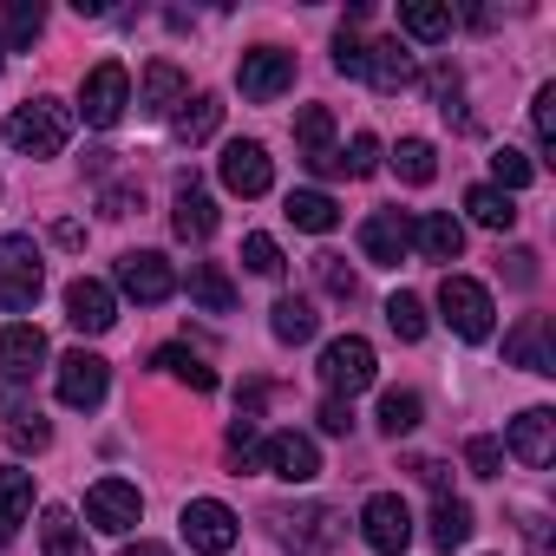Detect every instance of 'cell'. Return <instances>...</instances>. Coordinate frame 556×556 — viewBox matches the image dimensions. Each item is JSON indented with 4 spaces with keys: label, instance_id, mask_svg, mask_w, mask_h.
Instances as JSON below:
<instances>
[{
    "label": "cell",
    "instance_id": "30bf717a",
    "mask_svg": "<svg viewBox=\"0 0 556 556\" xmlns=\"http://www.w3.org/2000/svg\"><path fill=\"white\" fill-rule=\"evenodd\" d=\"M138 517H144V497H138V484H125V478H99V484L86 491V523H92V530H105V536H125Z\"/></svg>",
    "mask_w": 556,
    "mask_h": 556
},
{
    "label": "cell",
    "instance_id": "4dcf8cb0",
    "mask_svg": "<svg viewBox=\"0 0 556 556\" xmlns=\"http://www.w3.org/2000/svg\"><path fill=\"white\" fill-rule=\"evenodd\" d=\"M400 34H413V40H445L452 34V8H439V0H400Z\"/></svg>",
    "mask_w": 556,
    "mask_h": 556
},
{
    "label": "cell",
    "instance_id": "5b68a950",
    "mask_svg": "<svg viewBox=\"0 0 556 556\" xmlns=\"http://www.w3.org/2000/svg\"><path fill=\"white\" fill-rule=\"evenodd\" d=\"M374 348L361 341V334H341V341H328L321 348V380H328V393L334 400H354V393H367L374 387Z\"/></svg>",
    "mask_w": 556,
    "mask_h": 556
},
{
    "label": "cell",
    "instance_id": "7402d4cb",
    "mask_svg": "<svg viewBox=\"0 0 556 556\" xmlns=\"http://www.w3.org/2000/svg\"><path fill=\"white\" fill-rule=\"evenodd\" d=\"M406 236H413V249H419L426 262H458V249H465V229H458V216H445V210L413 216Z\"/></svg>",
    "mask_w": 556,
    "mask_h": 556
},
{
    "label": "cell",
    "instance_id": "e0dca14e",
    "mask_svg": "<svg viewBox=\"0 0 556 556\" xmlns=\"http://www.w3.org/2000/svg\"><path fill=\"white\" fill-rule=\"evenodd\" d=\"M66 321H73L79 334H105V328L118 321V295H112L105 282H92V275H79V282L66 289Z\"/></svg>",
    "mask_w": 556,
    "mask_h": 556
},
{
    "label": "cell",
    "instance_id": "d590c367",
    "mask_svg": "<svg viewBox=\"0 0 556 556\" xmlns=\"http://www.w3.org/2000/svg\"><path fill=\"white\" fill-rule=\"evenodd\" d=\"M432 543H439V549L471 543V504H465V497H439V504H432Z\"/></svg>",
    "mask_w": 556,
    "mask_h": 556
},
{
    "label": "cell",
    "instance_id": "f35d334b",
    "mask_svg": "<svg viewBox=\"0 0 556 556\" xmlns=\"http://www.w3.org/2000/svg\"><path fill=\"white\" fill-rule=\"evenodd\" d=\"M387 328H393L400 341H426V302H419V295H393V302H387Z\"/></svg>",
    "mask_w": 556,
    "mask_h": 556
},
{
    "label": "cell",
    "instance_id": "4316f807",
    "mask_svg": "<svg viewBox=\"0 0 556 556\" xmlns=\"http://www.w3.org/2000/svg\"><path fill=\"white\" fill-rule=\"evenodd\" d=\"M295 229H308V236H328L334 223H341V203L328 197V190H289V210H282Z\"/></svg>",
    "mask_w": 556,
    "mask_h": 556
},
{
    "label": "cell",
    "instance_id": "ba28073f",
    "mask_svg": "<svg viewBox=\"0 0 556 556\" xmlns=\"http://www.w3.org/2000/svg\"><path fill=\"white\" fill-rule=\"evenodd\" d=\"M118 289H125L131 302L157 308V302L177 295V268H170L157 249H131V255H118Z\"/></svg>",
    "mask_w": 556,
    "mask_h": 556
},
{
    "label": "cell",
    "instance_id": "60d3db41",
    "mask_svg": "<svg viewBox=\"0 0 556 556\" xmlns=\"http://www.w3.org/2000/svg\"><path fill=\"white\" fill-rule=\"evenodd\" d=\"M315 275H321V289L334 295V302H354V268H348V255H315Z\"/></svg>",
    "mask_w": 556,
    "mask_h": 556
},
{
    "label": "cell",
    "instance_id": "ac0fdd59",
    "mask_svg": "<svg viewBox=\"0 0 556 556\" xmlns=\"http://www.w3.org/2000/svg\"><path fill=\"white\" fill-rule=\"evenodd\" d=\"M295 138H302V157H308L315 177H334V170H341V151H334V112H328V105H302Z\"/></svg>",
    "mask_w": 556,
    "mask_h": 556
},
{
    "label": "cell",
    "instance_id": "d4e9b609",
    "mask_svg": "<svg viewBox=\"0 0 556 556\" xmlns=\"http://www.w3.org/2000/svg\"><path fill=\"white\" fill-rule=\"evenodd\" d=\"M27 517H34V471L8 465L0 471V536H14Z\"/></svg>",
    "mask_w": 556,
    "mask_h": 556
},
{
    "label": "cell",
    "instance_id": "1f68e13d",
    "mask_svg": "<svg viewBox=\"0 0 556 556\" xmlns=\"http://www.w3.org/2000/svg\"><path fill=\"white\" fill-rule=\"evenodd\" d=\"M465 210H471L478 229H510L517 223V197H504L497 184H471L465 190Z\"/></svg>",
    "mask_w": 556,
    "mask_h": 556
},
{
    "label": "cell",
    "instance_id": "3957f363",
    "mask_svg": "<svg viewBox=\"0 0 556 556\" xmlns=\"http://www.w3.org/2000/svg\"><path fill=\"white\" fill-rule=\"evenodd\" d=\"M439 315H445V328L458 334V341H491V289L484 282H471V275H445L439 282Z\"/></svg>",
    "mask_w": 556,
    "mask_h": 556
},
{
    "label": "cell",
    "instance_id": "816d5d0a",
    "mask_svg": "<svg viewBox=\"0 0 556 556\" xmlns=\"http://www.w3.org/2000/svg\"><path fill=\"white\" fill-rule=\"evenodd\" d=\"M419 478H426V484H432V491L445 497V465H439V458H426V465H419Z\"/></svg>",
    "mask_w": 556,
    "mask_h": 556
},
{
    "label": "cell",
    "instance_id": "e575fe53",
    "mask_svg": "<svg viewBox=\"0 0 556 556\" xmlns=\"http://www.w3.org/2000/svg\"><path fill=\"white\" fill-rule=\"evenodd\" d=\"M8 439H14L21 452H40V445L53 439V426L40 419V406H27L21 393H8Z\"/></svg>",
    "mask_w": 556,
    "mask_h": 556
},
{
    "label": "cell",
    "instance_id": "cb8c5ba5",
    "mask_svg": "<svg viewBox=\"0 0 556 556\" xmlns=\"http://www.w3.org/2000/svg\"><path fill=\"white\" fill-rule=\"evenodd\" d=\"M282 523H289L282 536H289V549H295V556H328V543L341 536L334 510H321V504H315V510H302V517H282Z\"/></svg>",
    "mask_w": 556,
    "mask_h": 556
},
{
    "label": "cell",
    "instance_id": "f907efd6",
    "mask_svg": "<svg viewBox=\"0 0 556 556\" xmlns=\"http://www.w3.org/2000/svg\"><path fill=\"white\" fill-rule=\"evenodd\" d=\"M523 536H530L536 556H549V523H543V517H523Z\"/></svg>",
    "mask_w": 556,
    "mask_h": 556
},
{
    "label": "cell",
    "instance_id": "db71d44e",
    "mask_svg": "<svg viewBox=\"0 0 556 556\" xmlns=\"http://www.w3.org/2000/svg\"><path fill=\"white\" fill-rule=\"evenodd\" d=\"M118 556H170V549H164V543H125Z\"/></svg>",
    "mask_w": 556,
    "mask_h": 556
},
{
    "label": "cell",
    "instance_id": "b9f144b4",
    "mask_svg": "<svg viewBox=\"0 0 556 556\" xmlns=\"http://www.w3.org/2000/svg\"><path fill=\"white\" fill-rule=\"evenodd\" d=\"M242 262H249L255 275H268V282L289 268V262H282V249H275V236H249V242H242Z\"/></svg>",
    "mask_w": 556,
    "mask_h": 556
},
{
    "label": "cell",
    "instance_id": "bcb514c9",
    "mask_svg": "<svg viewBox=\"0 0 556 556\" xmlns=\"http://www.w3.org/2000/svg\"><path fill=\"white\" fill-rule=\"evenodd\" d=\"M530 118H536V144L549 151V144H556V86H543V92H536V105H530Z\"/></svg>",
    "mask_w": 556,
    "mask_h": 556
},
{
    "label": "cell",
    "instance_id": "836d02e7",
    "mask_svg": "<svg viewBox=\"0 0 556 556\" xmlns=\"http://www.w3.org/2000/svg\"><path fill=\"white\" fill-rule=\"evenodd\" d=\"M419 419H426V400L419 393H380V432L387 439H406V432H419Z\"/></svg>",
    "mask_w": 556,
    "mask_h": 556
},
{
    "label": "cell",
    "instance_id": "f5cc1de1",
    "mask_svg": "<svg viewBox=\"0 0 556 556\" xmlns=\"http://www.w3.org/2000/svg\"><path fill=\"white\" fill-rule=\"evenodd\" d=\"M53 236H60L66 249H79V242H86V229H79V223H53Z\"/></svg>",
    "mask_w": 556,
    "mask_h": 556
},
{
    "label": "cell",
    "instance_id": "52a82bcc",
    "mask_svg": "<svg viewBox=\"0 0 556 556\" xmlns=\"http://www.w3.org/2000/svg\"><path fill=\"white\" fill-rule=\"evenodd\" d=\"M236 510L229 504H216V497H190L184 504V543L197 549V556H229L236 549Z\"/></svg>",
    "mask_w": 556,
    "mask_h": 556
},
{
    "label": "cell",
    "instance_id": "277c9868",
    "mask_svg": "<svg viewBox=\"0 0 556 556\" xmlns=\"http://www.w3.org/2000/svg\"><path fill=\"white\" fill-rule=\"evenodd\" d=\"M125 105H131V73H125L118 60L92 66V73H86V86H79V118H86V125H99V131H112V125L125 118Z\"/></svg>",
    "mask_w": 556,
    "mask_h": 556
},
{
    "label": "cell",
    "instance_id": "d6986e66",
    "mask_svg": "<svg viewBox=\"0 0 556 556\" xmlns=\"http://www.w3.org/2000/svg\"><path fill=\"white\" fill-rule=\"evenodd\" d=\"M361 79H367L374 92H406V86L419 79V66H413V53H406L400 40H374L367 60H361Z\"/></svg>",
    "mask_w": 556,
    "mask_h": 556
},
{
    "label": "cell",
    "instance_id": "9c48e42d",
    "mask_svg": "<svg viewBox=\"0 0 556 556\" xmlns=\"http://www.w3.org/2000/svg\"><path fill=\"white\" fill-rule=\"evenodd\" d=\"M53 387H60V400H66L73 413H92V406L105 400V387H112V367H105L99 354L73 348V354H60V374H53Z\"/></svg>",
    "mask_w": 556,
    "mask_h": 556
},
{
    "label": "cell",
    "instance_id": "f6af8a7d",
    "mask_svg": "<svg viewBox=\"0 0 556 556\" xmlns=\"http://www.w3.org/2000/svg\"><path fill=\"white\" fill-rule=\"evenodd\" d=\"M255 452H262L255 419H249V413H236V419H229V458H236V465H255Z\"/></svg>",
    "mask_w": 556,
    "mask_h": 556
},
{
    "label": "cell",
    "instance_id": "8d00e7d4",
    "mask_svg": "<svg viewBox=\"0 0 556 556\" xmlns=\"http://www.w3.org/2000/svg\"><path fill=\"white\" fill-rule=\"evenodd\" d=\"M393 170H400L406 184H432V177H439V151H432L426 138H400V151H393Z\"/></svg>",
    "mask_w": 556,
    "mask_h": 556
},
{
    "label": "cell",
    "instance_id": "484cf974",
    "mask_svg": "<svg viewBox=\"0 0 556 556\" xmlns=\"http://www.w3.org/2000/svg\"><path fill=\"white\" fill-rule=\"evenodd\" d=\"M268 328H275V341L282 348H302V341H315V328H321V315L302 302V295H282L268 308Z\"/></svg>",
    "mask_w": 556,
    "mask_h": 556
},
{
    "label": "cell",
    "instance_id": "f546056e",
    "mask_svg": "<svg viewBox=\"0 0 556 556\" xmlns=\"http://www.w3.org/2000/svg\"><path fill=\"white\" fill-rule=\"evenodd\" d=\"M40 549H47V556H92V549H86V523H79L73 510H60V504L40 517Z\"/></svg>",
    "mask_w": 556,
    "mask_h": 556
},
{
    "label": "cell",
    "instance_id": "f1b7e54d",
    "mask_svg": "<svg viewBox=\"0 0 556 556\" xmlns=\"http://www.w3.org/2000/svg\"><path fill=\"white\" fill-rule=\"evenodd\" d=\"M216 125H223V105H216L210 92H197V99H184V105L170 112V131H177V144H203Z\"/></svg>",
    "mask_w": 556,
    "mask_h": 556
},
{
    "label": "cell",
    "instance_id": "5bb4252c",
    "mask_svg": "<svg viewBox=\"0 0 556 556\" xmlns=\"http://www.w3.org/2000/svg\"><path fill=\"white\" fill-rule=\"evenodd\" d=\"M216 170H223V190H236V197H268V184H275V164L255 138H236Z\"/></svg>",
    "mask_w": 556,
    "mask_h": 556
},
{
    "label": "cell",
    "instance_id": "7c38bea8",
    "mask_svg": "<svg viewBox=\"0 0 556 556\" xmlns=\"http://www.w3.org/2000/svg\"><path fill=\"white\" fill-rule=\"evenodd\" d=\"M255 465H262L268 478H282V484H308V478L321 471V452H315L308 432H275V439H262Z\"/></svg>",
    "mask_w": 556,
    "mask_h": 556
},
{
    "label": "cell",
    "instance_id": "7dc6e473",
    "mask_svg": "<svg viewBox=\"0 0 556 556\" xmlns=\"http://www.w3.org/2000/svg\"><path fill=\"white\" fill-rule=\"evenodd\" d=\"M361 60H367V40H354V34L341 27V34H334V66H341L348 79H361Z\"/></svg>",
    "mask_w": 556,
    "mask_h": 556
},
{
    "label": "cell",
    "instance_id": "ee69618b",
    "mask_svg": "<svg viewBox=\"0 0 556 556\" xmlns=\"http://www.w3.org/2000/svg\"><path fill=\"white\" fill-rule=\"evenodd\" d=\"M341 170H354V177H374V170H380V138H374V131H361V138L348 144Z\"/></svg>",
    "mask_w": 556,
    "mask_h": 556
},
{
    "label": "cell",
    "instance_id": "83f0119b",
    "mask_svg": "<svg viewBox=\"0 0 556 556\" xmlns=\"http://www.w3.org/2000/svg\"><path fill=\"white\" fill-rule=\"evenodd\" d=\"M190 302H197L203 315H229V308H236V282H229L216 262H197V268H190Z\"/></svg>",
    "mask_w": 556,
    "mask_h": 556
},
{
    "label": "cell",
    "instance_id": "ab89813d",
    "mask_svg": "<svg viewBox=\"0 0 556 556\" xmlns=\"http://www.w3.org/2000/svg\"><path fill=\"white\" fill-rule=\"evenodd\" d=\"M40 27H47V8H40V0H14V8H8V47H34Z\"/></svg>",
    "mask_w": 556,
    "mask_h": 556
},
{
    "label": "cell",
    "instance_id": "2e32d148",
    "mask_svg": "<svg viewBox=\"0 0 556 556\" xmlns=\"http://www.w3.org/2000/svg\"><path fill=\"white\" fill-rule=\"evenodd\" d=\"M504 361L523 374H556V348H549V315H523L504 334Z\"/></svg>",
    "mask_w": 556,
    "mask_h": 556
},
{
    "label": "cell",
    "instance_id": "d6a6232c",
    "mask_svg": "<svg viewBox=\"0 0 556 556\" xmlns=\"http://www.w3.org/2000/svg\"><path fill=\"white\" fill-rule=\"evenodd\" d=\"M151 367H157V374H177V380H184V387H197V393H216V374H210L190 348H177V341H170V348H157V354H151Z\"/></svg>",
    "mask_w": 556,
    "mask_h": 556
},
{
    "label": "cell",
    "instance_id": "c3c4849f",
    "mask_svg": "<svg viewBox=\"0 0 556 556\" xmlns=\"http://www.w3.org/2000/svg\"><path fill=\"white\" fill-rule=\"evenodd\" d=\"M315 419H321V432H334V439H348V432H354V406H348V400H321V413H315Z\"/></svg>",
    "mask_w": 556,
    "mask_h": 556
},
{
    "label": "cell",
    "instance_id": "9a60e30c",
    "mask_svg": "<svg viewBox=\"0 0 556 556\" xmlns=\"http://www.w3.org/2000/svg\"><path fill=\"white\" fill-rule=\"evenodd\" d=\"M47 354H53V348H47V334H40L34 321H8V328H0V374H8L14 387L34 380V374L47 367Z\"/></svg>",
    "mask_w": 556,
    "mask_h": 556
},
{
    "label": "cell",
    "instance_id": "8992f818",
    "mask_svg": "<svg viewBox=\"0 0 556 556\" xmlns=\"http://www.w3.org/2000/svg\"><path fill=\"white\" fill-rule=\"evenodd\" d=\"M236 86H242L249 105H275V99L295 86V53H282V47H255V53H242Z\"/></svg>",
    "mask_w": 556,
    "mask_h": 556
},
{
    "label": "cell",
    "instance_id": "6da1fadb",
    "mask_svg": "<svg viewBox=\"0 0 556 556\" xmlns=\"http://www.w3.org/2000/svg\"><path fill=\"white\" fill-rule=\"evenodd\" d=\"M66 138H73V112L60 99H27V105L8 112V144L21 157H60Z\"/></svg>",
    "mask_w": 556,
    "mask_h": 556
},
{
    "label": "cell",
    "instance_id": "603a6c76",
    "mask_svg": "<svg viewBox=\"0 0 556 556\" xmlns=\"http://www.w3.org/2000/svg\"><path fill=\"white\" fill-rule=\"evenodd\" d=\"M170 223H177L184 242H210L216 236V203H210V190H197V177L177 184V216Z\"/></svg>",
    "mask_w": 556,
    "mask_h": 556
},
{
    "label": "cell",
    "instance_id": "ffe728a7",
    "mask_svg": "<svg viewBox=\"0 0 556 556\" xmlns=\"http://www.w3.org/2000/svg\"><path fill=\"white\" fill-rule=\"evenodd\" d=\"M184 99H190V79H184L170 60H151L144 79H138V112H144V118H170Z\"/></svg>",
    "mask_w": 556,
    "mask_h": 556
},
{
    "label": "cell",
    "instance_id": "7a4b0ae2",
    "mask_svg": "<svg viewBox=\"0 0 556 556\" xmlns=\"http://www.w3.org/2000/svg\"><path fill=\"white\" fill-rule=\"evenodd\" d=\"M47 289V262H40V242L34 236H0V308L8 315H27Z\"/></svg>",
    "mask_w": 556,
    "mask_h": 556
},
{
    "label": "cell",
    "instance_id": "74e56055",
    "mask_svg": "<svg viewBox=\"0 0 556 556\" xmlns=\"http://www.w3.org/2000/svg\"><path fill=\"white\" fill-rule=\"evenodd\" d=\"M491 177H497V190L510 197V190H530V184H536V164H530L523 151H510V144H504V151L491 157Z\"/></svg>",
    "mask_w": 556,
    "mask_h": 556
},
{
    "label": "cell",
    "instance_id": "681fc988",
    "mask_svg": "<svg viewBox=\"0 0 556 556\" xmlns=\"http://www.w3.org/2000/svg\"><path fill=\"white\" fill-rule=\"evenodd\" d=\"M504 275H510L517 289H530V282H536V255H530V249H510V255H504Z\"/></svg>",
    "mask_w": 556,
    "mask_h": 556
},
{
    "label": "cell",
    "instance_id": "4fadbf2b",
    "mask_svg": "<svg viewBox=\"0 0 556 556\" xmlns=\"http://www.w3.org/2000/svg\"><path fill=\"white\" fill-rule=\"evenodd\" d=\"M517 465H530V471H543L549 458H556V413L549 406H530V413H517L510 419V432L497 439Z\"/></svg>",
    "mask_w": 556,
    "mask_h": 556
},
{
    "label": "cell",
    "instance_id": "8fae6325",
    "mask_svg": "<svg viewBox=\"0 0 556 556\" xmlns=\"http://www.w3.org/2000/svg\"><path fill=\"white\" fill-rule=\"evenodd\" d=\"M361 536H367L374 556H400V549L413 543V510H406V497H393V491L367 497V510H361Z\"/></svg>",
    "mask_w": 556,
    "mask_h": 556
},
{
    "label": "cell",
    "instance_id": "44dd1931",
    "mask_svg": "<svg viewBox=\"0 0 556 556\" xmlns=\"http://www.w3.org/2000/svg\"><path fill=\"white\" fill-rule=\"evenodd\" d=\"M406 223H413V216H400V210H374V216L361 223V249H367V262H380V268H400V255L413 249Z\"/></svg>",
    "mask_w": 556,
    "mask_h": 556
},
{
    "label": "cell",
    "instance_id": "7bdbcfd3",
    "mask_svg": "<svg viewBox=\"0 0 556 556\" xmlns=\"http://www.w3.org/2000/svg\"><path fill=\"white\" fill-rule=\"evenodd\" d=\"M465 471H471V478H497V471H504V445H497V439H471V445H465Z\"/></svg>",
    "mask_w": 556,
    "mask_h": 556
}]
</instances>
